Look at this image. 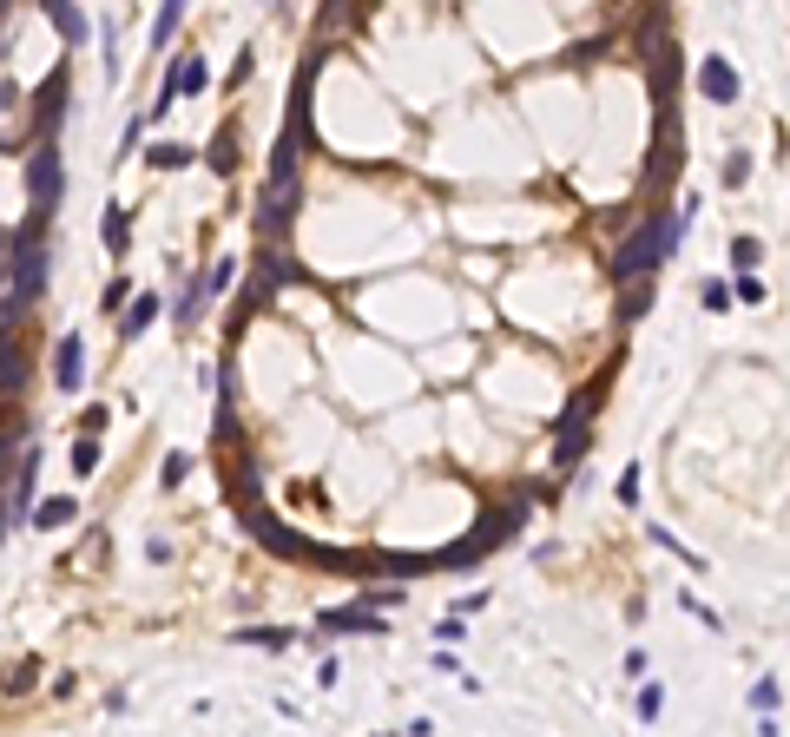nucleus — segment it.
<instances>
[{"instance_id":"obj_1","label":"nucleus","mask_w":790,"mask_h":737,"mask_svg":"<svg viewBox=\"0 0 790 737\" xmlns=\"http://www.w3.org/2000/svg\"><path fill=\"white\" fill-rule=\"evenodd\" d=\"M685 224H692V218H685L679 204H672V211H665V218H659V211H652V218H646V224H639V231H632V237H626V244H619V251H613V257H606V277H613V283H632V277H652V270H659V264H665V257L679 251V237H685Z\"/></svg>"},{"instance_id":"obj_2","label":"nucleus","mask_w":790,"mask_h":737,"mask_svg":"<svg viewBox=\"0 0 790 737\" xmlns=\"http://www.w3.org/2000/svg\"><path fill=\"white\" fill-rule=\"evenodd\" d=\"M521 527H527V501H514V507H488V514H481V527H474L468 540H455L448 553H435V566H448V573H461V566H481L494 547L521 540Z\"/></svg>"},{"instance_id":"obj_3","label":"nucleus","mask_w":790,"mask_h":737,"mask_svg":"<svg viewBox=\"0 0 790 737\" xmlns=\"http://www.w3.org/2000/svg\"><path fill=\"white\" fill-rule=\"evenodd\" d=\"M60 198H66V165H60V145H53V139H40V145L27 152V204L53 218V211H60Z\"/></svg>"},{"instance_id":"obj_4","label":"nucleus","mask_w":790,"mask_h":737,"mask_svg":"<svg viewBox=\"0 0 790 737\" xmlns=\"http://www.w3.org/2000/svg\"><path fill=\"white\" fill-rule=\"evenodd\" d=\"M211 86V66L198 60V53H185V60H172V73H165V93L152 99V112H145V119H165V112L178 106V99H198Z\"/></svg>"},{"instance_id":"obj_5","label":"nucleus","mask_w":790,"mask_h":737,"mask_svg":"<svg viewBox=\"0 0 790 737\" xmlns=\"http://www.w3.org/2000/svg\"><path fill=\"white\" fill-rule=\"evenodd\" d=\"M33 501H40V441H27V455H20L14 494H7V527H27V520H33Z\"/></svg>"},{"instance_id":"obj_6","label":"nucleus","mask_w":790,"mask_h":737,"mask_svg":"<svg viewBox=\"0 0 790 737\" xmlns=\"http://www.w3.org/2000/svg\"><path fill=\"white\" fill-rule=\"evenodd\" d=\"M698 93H705L711 106H738V93H744L738 66H731L725 53H705V60H698Z\"/></svg>"},{"instance_id":"obj_7","label":"nucleus","mask_w":790,"mask_h":737,"mask_svg":"<svg viewBox=\"0 0 790 737\" xmlns=\"http://www.w3.org/2000/svg\"><path fill=\"white\" fill-rule=\"evenodd\" d=\"M290 211H297V185H264V211H257V231L277 244L290 231Z\"/></svg>"},{"instance_id":"obj_8","label":"nucleus","mask_w":790,"mask_h":737,"mask_svg":"<svg viewBox=\"0 0 790 737\" xmlns=\"http://www.w3.org/2000/svg\"><path fill=\"white\" fill-rule=\"evenodd\" d=\"M323 632H349V639H376V632H389V626H382V612H376V606H330V612H323Z\"/></svg>"},{"instance_id":"obj_9","label":"nucleus","mask_w":790,"mask_h":737,"mask_svg":"<svg viewBox=\"0 0 790 737\" xmlns=\"http://www.w3.org/2000/svg\"><path fill=\"white\" fill-rule=\"evenodd\" d=\"M66 119V73H53L40 93H33V132L40 139H53V126Z\"/></svg>"},{"instance_id":"obj_10","label":"nucleus","mask_w":790,"mask_h":737,"mask_svg":"<svg viewBox=\"0 0 790 737\" xmlns=\"http://www.w3.org/2000/svg\"><path fill=\"white\" fill-rule=\"evenodd\" d=\"M79 376H86V343H79V336H60V349H53V382H60V395H73Z\"/></svg>"},{"instance_id":"obj_11","label":"nucleus","mask_w":790,"mask_h":737,"mask_svg":"<svg viewBox=\"0 0 790 737\" xmlns=\"http://www.w3.org/2000/svg\"><path fill=\"white\" fill-rule=\"evenodd\" d=\"M40 7H47V20L60 27V40H66V47H86V40H93V20L79 14L73 0H40Z\"/></svg>"},{"instance_id":"obj_12","label":"nucleus","mask_w":790,"mask_h":737,"mask_svg":"<svg viewBox=\"0 0 790 737\" xmlns=\"http://www.w3.org/2000/svg\"><path fill=\"white\" fill-rule=\"evenodd\" d=\"M73 514H79V501H73V494H53V501H33V520H27V527L53 534V527H66Z\"/></svg>"},{"instance_id":"obj_13","label":"nucleus","mask_w":790,"mask_h":737,"mask_svg":"<svg viewBox=\"0 0 790 737\" xmlns=\"http://www.w3.org/2000/svg\"><path fill=\"white\" fill-rule=\"evenodd\" d=\"M152 316H158V297L145 290V297H132V310L119 316V336H126V343H139V336L152 330Z\"/></svg>"},{"instance_id":"obj_14","label":"nucleus","mask_w":790,"mask_h":737,"mask_svg":"<svg viewBox=\"0 0 790 737\" xmlns=\"http://www.w3.org/2000/svg\"><path fill=\"white\" fill-rule=\"evenodd\" d=\"M99 237H106V251H112V257H126V237H132L126 204H106V218H99Z\"/></svg>"},{"instance_id":"obj_15","label":"nucleus","mask_w":790,"mask_h":737,"mask_svg":"<svg viewBox=\"0 0 790 737\" xmlns=\"http://www.w3.org/2000/svg\"><path fill=\"white\" fill-rule=\"evenodd\" d=\"M20 389V356H14V323H0V395Z\"/></svg>"},{"instance_id":"obj_16","label":"nucleus","mask_w":790,"mask_h":737,"mask_svg":"<svg viewBox=\"0 0 790 737\" xmlns=\"http://www.w3.org/2000/svg\"><path fill=\"white\" fill-rule=\"evenodd\" d=\"M178 20H185V0H158V20H152V53H158V47H172Z\"/></svg>"},{"instance_id":"obj_17","label":"nucleus","mask_w":790,"mask_h":737,"mask_svg":"<svg viewBox=\"0 0 790 737\" xmlns=\"http://www.w3.org/2000/svg\"><path fill=\"white\" fill-rule=\"evenodd\" d=\"M99 461H106V448H99V435H79L73 441V474L86 481V474H99Z\"/></svg>"},{"instance_id":"obj_18","label":"nucleus","mask_w":790,"mask_h":737,"mask_svg":"<svg viewBox=\"0 0 790 737\" xmlns=\"http://www.w3.org/2000/svg\"><path fill=\"white\" fill-rule=\"evenodd\" d=\"M145 158H152V172H185V165H191V145H172V139H165V145H152Z\"/></svg>"},{"instance_id":"obj_19","label":"nucleus","mask_w":790,"mask_h":737,"mask_svg":"<svg viewBox=\"0 0 790 737\" xmlns=\"http://www.w3.org/2000/svg\"><path fill=\"white\" fill-rule=\"evenodd\" d=\"M231 152H237V132L224 126L218 139H211V172H218V178H231V172H237V158H231Z\"/></svg>"},{"instance_id":"obj_20","label":"nucleus","mask_w":790,"mask_h":737,"mask_svg":"<svg viewBox=\"0 0 790 737\" xmlns=\"http://www.w3.org/2000/svg\"><path fill=\"white\" fill-rule=\"evenodd\" d=\"M698 303H705V310H711V316H725V310H731V283H718V277H705V283H698Z\"/></svg>"},{"instance_id":"obj_21","label":"nucleus","mask_w":790,"mask_h":737,"mask_svg":"<svg viewBox=\"0 0 790 737\" xmlns=\"http://www.w3.org/2000/svg\"><path fill=\"white\" fill-rule=\"evenodd\" d=\"M231 639H237V645H264V652H284V645H290V632H257V626H237Z\"/></svg>"},{"instance_id":"obj_22","label":"nucleus","mask_w":790,"mask_h":737,"mask_svg":"<svg viewBox=\"0 0 790 737\" xmlns=\"http://www.w3.org/2000/svg\"><path fill=\"white\" fill-rule=\"evenodd\" d=\"M731 264H738V270H758L764 264V244H758V237H731Z\"/></svg>"},{"instance_id":"obj_23","label":"nucleus","mask_w":790,"mask_h":737,"mask_svg":"<svg viewBox=\"0 0 790 737\" xmlns=\"http://www.w3.org/2000/svg\"><path fill=\"white\" fill-rule=\"evenodd\" d=\"M428 566H435V553H389V573H402V580H415Z\"/></svg>"},{"instance_id":"obj_24","label":"nucleus","mask_w":790,"mask_h":737,"mask_svg":"<svg viewBox=\"0 0 790 737\" xmlns=\"http://www.w3.org/2000/svg\"><path fill=\"white\" fill-rule=\"evenodd\" d=\"M632 711H639V724H652L665 711V691L659 685H639V698H632Z\"/></svg>"},{"instance_id":"obj_25","label":"nucleus","mask_w":790,"mask_h":737,"mask_svg":"<svg viewBox=\"0 0 790 737\" xmlns=\"http://www.w3.org/2000/svg\"><path fill=\"white\" fill-rule=\"evenodd\" d=\"M646 303H652V290H646V277H632V290H626V323H639V316H646Z\"/></svg>"},{"instance_id":"obj_26","label":"nucleus","mask_w":790,"mask_h":737,"mask_svg":"<svg viewBox=\"0 0 790 737\" xmlns=\"http://www.w3.org/2000/svg\"><path fill=\"white\" fill-rule=\"evenodd\" d=\"M777 705H784L777 678H758V685H751V711H777Z\"/></svg>"},{"instance_id":"obj_27","label":"nucleus","mask_w":790,"mask_h":737,"mask_svg":"<svg viewBox=\"0 0 790 737\" xmlns=\"http://www.w3.org/2000/svg\"><path fill=\"white\" fill-rule=\"evenodd\" d=\"M185 474H191V455H185V448H172V455H165V468H158V481H165V487H178Z\"/></svg>"},{"instance_id":"obj_28","label":"nucleus","mask_w":790,"mask_h":737,"mask_svg":"<svg viewBox=\"0 0 790 737\" xmlns=\"http://www.w3.org/2000/svg\"><path fill=\"white\" fill-rule=\"evenodd\" d=\"M139 145H145V119H126V132H119V165H126Z\"/></svg>"},{"instance_id":"obj_29","label":"nucleus","mask_w":790,"mask_h":737,"mask_svg":"<svg viewBox=\"0 0 790 737\" xmlns=\"http://www.w3.org/2000/svg\"><path fill=\"white\" fill-rule=\"evenodd\" d=\"M106 422H112V408H79V435H106Z\"/></svg>"},{"instance_id":"obj_30","label":"nucleus","mask_w":790,"mask_h":737,"mask_svg":"<svg viewBox=\"0 0 790 737\" xmlns=\"http://www.w3.org/2000/svg\"><path fill=\"white\" fill-rule=\"evenodd\" d=\"M738 303H764V283H758V270H738V290H731Z\"/></svg>"},{"instance_id":"obj_31","label":"nucleus","mask_w":790,"mask_h":737,"mask_svg":"<svg viewBox=\"0 0 790 737\" xmlns=\"http://www.w3.org/2000/svg\"><path fill=\"white\" fill-rule=\"evenodd\" d=\"M744 178H751V152H731V158H725V185H731V191H738V185H744Z\"/></svg>"},{"instance_id":"obj_32","label":"nucleus","mask_w":790,"mask_h":737,"mask_svg":"<svg viewBox=\"0 0 790 737\" xmlns=\"http://www.w3.org/2000/svg\"><path fill=\"white\" fill-rule=\"evenodd\" d=\"M435 639H442V645H461V639H468V626H461V612H448L442 626H435Z\"/></svg>"},{"instance_id":"obj_33","label":"nucleus","mask_w":790,"mask_h":737,"mask_svg":"<svg viewBox=\"0 0 790 737\" xmlns=\"http://www.w3.org/2000/svg\"><path fill=\"white\" fill-rule=\"evenodd\" d=\"M363 606H376V612H389V606H402V593H395V586H376V593H363Z\"/></svg>"},{"instance_id":"obj_34","label":"nucleus","mask_w":790,"mask_h":737,"mask_svg":"<svg viewBox=\"0 0 790 737\" xmlns=\"http://www.w3.org/2000/svg\"><path fill=\"white\" fill-rule=\"evenodd\" d=\"M619 501H626V507L639 501V468H626V474H619Z\"/></svg>"},{"instance_id":"obj_35","label":"nucleus","mask_w":790,"mask_h":737,"mask_svg":"<svg viewBox=\"0 0 790 737\" xmlns=\"http://www.w3.org/2000/svg\"><path fill=\"white\" fill-rule=\"evenodd\" d=\"M7 251H14V244H7V237H0V283H7Z\"/></svg>"},{"instance_id":"obj_36","label":"nucleus","mask_w":790,"mask_h":737,"mask_svg":"<svg viewBox=\"0 0 790 737\" xmlns=\"http://www.w3.org/2000/svg\"><path fill=\"white\" fill-rule=\"evenodd\" d=\"M14 99H20V93H14V86H0V112H7V106H14Z\"/></svg>"},{"instance_id":"obj_37","label":"nucleus","mask_w":790,"mask_h":737,"mask_svg":"<svg viewBox=\"0 0 790 737\" xmlns=\"http://www.w3.org/2000/svg\"><path fill=\"white\" fill-rule=\"evenodd\" d=\"M0 534H7V514H0Z\"/></svg>"},{"instance_id":"obj_38","label":"nucleus","mask_w":790,"mask_h":737,"mask_svg":"<svg viewBox=\"0 0 790 737\" xmlns=\"http://www.w3.org/2000/svg\"><path fill=\"white\" fill-rule=\"evenodd\" d=\"M0 474H7V455H0Z\"/></svg>"},{"instance_id":"obj_39","label":"nucleus","mask_w":790,"mask_h":737,"mask_svg":"<svg viewBox=\"0 0 790 737\" xmlns=\"http://www.w3.org/2000/svg\"><path fill=\"white\" fill-rule=\"evenodd\" d=\"M264 7H277V0H264Z\"/></svg>"}]
</instances>
